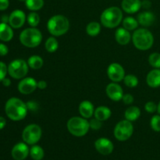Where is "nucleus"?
I'll return each instance as SVG.
<instances>
[{"label":"nucleus","mask_w":160,"mask_h":160,"mask_svg":"<svg viewBox=\"0 0 160 160\" xmlns=\"http://www.w3.org/2000/svg\"><path fill=\"white\" fill-rule=\"evenodd\" d=\"M28 106L21 99L12 97L6 103L5 111L10 120L13 121H20L23 120L28 114Z\"/></svg>","instance_id":"f257e3e1"},{"label":"nucleus","mask_w":160,"mask_h":160,"mask_svg":"<svg viewBox=\"0 0 160 160\" xmlns=\"http://www.w3.org/2000/svg\"><path fill=\"white\" fill-rule=\"evenodd\" d=\"M132 42L138 49L146 51L153 45L154 37L150 31L145 28H140L136 30L133 34Z\"/></svg>","instance_id":"f03ea898"},{"label":"nucleus","mask_w":160,"mask_h":160,"mask_svg":"<svg viewBox=\"0 0 160 160\" xmlns=\"http://www.w3.org/2000/svg\"><path fill=\"white\" fill-rule=\"evenodd\" d=\"M70 22L63 15H55L48 20L47 23L48 31L52 35L59 37L68 31Z\"/></svg>","instance_id":"7ed1b4c3"},{"label":"nucleus","mask_w":160,"mask_h":160,"mask_svg":"<svg viewBox=\"0 0 160 160\" xmlns=\"http://www.w3.org/2000/svg\"><path fill=\"white\" fill-rule=\"evenodd\" d=\"M100 20L102 24L106 28H117L123 20V12L117 6L109 7L101 14Z\"/></svg>","instance_id":"20e7f679"},{"label":"nucleus","mask_w":160,"mask_h":160,"mask_svg":"<svg viewBox=\"0 0 160 160\" xmlns=\"http://www.w3.org/2000/svg\"><path fill=\"white\" fill-rule=\"evenodd\" d=\"M67 130L75 137H83L90 129L89 122L84 117H73L67 121Z\"/></svg>","instance_id":"39448f33"},{"label":"nucleus","mask_w":160,"mask_h":160,"mask_svg":"<svg viewBox=\"0 0 160 160\" xmlns=\"http://www.w3.org/2000/svg\"><path fill=\"white\" fill-rule=\"evenodd\" d=\"M42 41V32L35 28H27L20 34V43L28 48H35L38 46Z\"/></svg>","instance_id":"423d86ee"},{"label":"nucleus","mask_w":160,"mask_h":160,"mask_svg":"<svg viewBox=\"0 0 160 160\" xmlns=\"http://www.w3.org/2000/svg\"><path fill=\"white\" fill-rule=\"evenodd\" d=\"M28 62L23 59H14L8 66V73L14 79H23L28 74Z\"/></svg>","instance_id":"0eeeda50"},{"label":"nucleus","mask_w":160,"mask_h":160,"mask_svg":"<svg viewBox=\"0 0 160 160\" xmlns=\"http://www.w3.org/2000/svg\"><path fill=\"white\" fill-rule=\"evenodd\" d=\"M42 131L40 126L32 123L27 126L23 129L22 132V138L23 142L28 145H34L39 142L42 138Z\"/></svg>","instance_id":"6e6552de"},{"label":"nucleus","mask_w":160,"mask_h":160,"mask_svg":"<svg viewBox=\"0 0 160 160\" xmlns=\"http://www.w3.org/2000/svg\"><path fill=\"white\" fill-rule=\"evenodd\" d=\"M134 132V126L128 120H121L116 125L114 128V136L120 142L128 140Z\"/></svg>","instance_id":"1a4fd4ad"},{"label":"nucleus","mask_w":160,"mask_h":160,"mask_svg":"<svg viewBox=\"0 0 160 160\" xmlns=\"http://www.w3.org/2000/svg\"><path fill=\"white\" fill-rule=\"evenodd\" d=\"M107 74L109 79L113 82H120L125 77V70L120 64L113 62L108 67Z\"/></svg>","instance_id":"9d476101"},{"label":"nucleus","mask_w":160,"mask_h":160,"mask_svg":"<svg viewBox=\"0 0 160 160\" xmlns=\"http://www.w3.org/2000/svg\"><path fill=\"white\" fill-rule=\"evenodd\" d=\"M38 88V82L33 78H23L18 84V91L23 95L33 93Z\"/></svg>","instance_id":"9b49d317"},{"label":"nucleus","mask_w":160,"mask_h":160,"mask_svg":"<svg viewBox=\"0 0 160 160\" xmlns=\"http://www.w3.org/2000/svg\"><path fill=\"white\" fill-rule=\"evenodd\" d=\"M95 149L103 156H108L111 154L113 151V144L109 139L106 138H101L95 141Z\"/></svg>","instance_id":"f8f14e48"},{"label":"nucleus","mask_w":160,"mask_h":160,"mask_svg":"<svg viewBox=\"0 0 160 160\" xmlns=\"http://www.w3.org/2000/svg\"><path fill=\"white\" fill-rule=\"evenodd\" d=\"M106 95L112 101L118 102L122 100L123 97V91L121 86L119 85L117 83H110L106 86Z\"/></svg>","instance_id":"ddd939ff"},{"label":"nucleus","mask_w":160,"mask_h":160,"mask_svg":"<svg viewBox=\"0 0 160 160\" xmlns=\"http://www.w3.org/2000/svg\"><path fill=\"white\" fill-rule=\"evenodd\" d=\"M26 15L24 12L20 9H16L12 11L9 17V23L12 28H20L25 23Z\"/></svg>","instance_id":"4468645a"},{"label":"nucleus","mask_w":160,"mask_h":160,"mask_svg":"<svg viewBox=\"0 0 160 160\" xmlns=\"http://www.w3.org/2000/svg\"><path fill=\"white\" fill-rule=\"evenodd\" d=\"M30 154V149L28 144L20 142L15 145L12 148L11 155L15 160H24Z\"/></svg>","instance_id":"2eb2a0df"},{"label":"nucleus","mask_w":160,"mask_h":160,"mask_svg":"<svg viewBox=\"0 0 160 160\" xmlns=\"http://www.w3.org/2000/svg\"><path fill=\"white\" fill-rule=\"evenodd\" d=\"M121 7L127 13H135L142 8V2L141 0H123Z\"/></svg>","instance_id":"dca6fc26"},{"label":"nucleus","mask_w":160,"mask_h":160,"mask_svg":"<svg viewBox=\"0 0 160 160\" xmlns=\"http://www.w3.org/2000/svg\"><path fill=\"white\" fill-rule=\"evenodd\" d=\"M116 41L118 44L121 45H126L130 42L132 36L130 34V31L125 29L124 28H120L116 31L115 32Z\"/></svg>","instance_id":"f3484780"},{"label":"nucleus","mask_w":160,"mask_h":160,"mask_svg":"<svg viewBox=\"0 0 160 160\" xmlns=\"http://www.w3.org/2000/svg\"><path fill=\"white\" fill-rule=\"evenodd\" d=\"M146 82L147 84L152 88L160 87V69L155 68L151 70L147 74Z\"/></svg>","instance_id":"a211bd4d"},{"label":"nucleus","mask_w":160,"mask_h":160,"mask_svg":"<svg viewBox=\"0 0 160 160\" xmlns=\"http://www.w3.org/2000/svg\"><path fill=\"white\" fill-rule=\"evenodd\" d=\"M156 20L154 14L149 11L142 12L138 15V22L143 27H150L153 24Z\"/></svg>","instance_id":"6ab92c4d"},{"label":"nucleus","mask_w":160,"mask_h":160,"mask_svg":"<svg viewBox=\"0 0 160 160\" xmlns=\"http://www.w3.org/2000/svg\"><path fill=\"white\" fill-rule=\"evenodd\" d=\"M79 112L84 118H91L95 112L93 104L89 101L81 102L79 105Z\"/></svg>","instance_id":"aec40b11"},{"label":"nucleus","mask_w":160,"mask_h":160,"mask_svg":"<svg viewBox=\"0 0 160 160\" xmlns=\"http://www.w3.org/2000/svg\"><path fill=\"white\" fill-rule=\"evenodd\" d=\"M13 38V31L10 25L6 23H0V40L9 42Z\"/></svg>","instance_id":"412c9836"},{"label":"nucleus","mask_w":160,"mask_h":160,"mask_svg":"<svg viewBox=\"0 0 160 160\" xmlns=\"http://www.w3.org/2000/svg\"><path fill=\"white\" fill-rule=\"evenodd\" d=\"M111 114L112 112H111L110 109L106 106H99L96 108V109H95V112H94L95 118L102 122L107 120L111 117Z\"/></svg>","instance_id":"4be33fe9"},{"label":"nucleus","mask_w":160,"mask_h":160,"mask_svg":"<svg viewBox=\"0 0 160 160\" xmlns=\"http://www.w3.org/2000/svg\"><path fill=\"white\" fill-rule=\"evenodd\" d=\"M125 118L129 121H135L140 117L141 110L137 106H130L125 111Z\"/></svg>","instance_id":"5701e85b"},{"label":"nucleus","mask_w":160,"mask_h":160,"mask_svg":"<svg viewBox=\"0 0 160 160\" xmlns=\"http://www.w3.org/2000/svg\"><path fill=\"white\" fill-rule=\"evenodd\" d=\"M100 31H101V25L98 22H90L86 27V32L89 36H92V37L97 36L99 34Z\"/></svg>","instance_id":"b1692460"},{"label":"nucleus","mask_w":160,"mask_h":160,"mask_svg":"<svg viewBox=\"0 0 160 160\" xmlns=\"http://www.w3.org/2000/svg\"><path fill=\"white\" fill-rule=\"evenodd\" d=\"M28 64L29 67H31L33 70H39L43 66L44 61L41 56H32L28 59Z\"/></svg>","instance_id":"393cba45"},{"label":"nucleus","mask_w":160,"mask_h":160,"mask_svg":"<svg viewBox=\"0 0 160 160\" xmlns=\"http://www.w3.org/2000/svg\"><path fill=\"white\" fill-rule=\"evenodd\" d=\"M31 157L34 160H42L45 156L43 148L39 145H33L30 150Z\"/></svg>","instance_id":"a878e982"},{"label":"nucleus","mask_w":160,"mask_h":160,"mask_svg":"<svg viewBox=\"0 0 160 160\" xmlns=\"http://www.w3.org/2000/svg\"><path fill=\"white\" fill-rule=\"evenodd\" d=\"M123 26L128 31H134L138 26V22L134 17H128L123 20Z\"/></svg>","instance_id":"bb28decb"},{"label":"nucleus","mask_w":160,"mask_h":160,"mask_svg":"<svg viewBox=\"0 0 160 160\" xmlns=\"http://www.w3.org/2000/svg\"><path fill=\"white\" fill-rule=\"evenodd\" d=\"M27 8L31 11H37L44 6V0H26Z\"/></svg>","instance_id":"cd10ccee"},{"label":"nucleus","mask_w":160,"mask_h":160,"mask_svg":"<svg viewBox=\"0 0 160 160\" xmlns=\"http://www.w3.org/2000/svg\"><path fill=\"white\" fill-rule=\"evenodd\" d=\"M45 49H46L47 52H55L58 49L59 44H58V42L56 39V38L50 37L48 38L46 40V42H45Z\"/></svg>","instance_id":"c85d7f7f"},{"label":"nucleus","mask_w":160,"mask_h":160,"mask_svg":"<svg viewBox=\"0 0 160 160\" xmlns=\"http://www.w3.org/2000/svg\"><path fill=\"white\" fill-rule=\"evenodd\" d=\"M125 85L128 86V88H135L138 84V79L136 76L133 74L126 75L123 78Z\"/></svg>","instance_id":"c756f323"},{"label":"nucleus","mask_w":160,"mask_h":160,"mask_svg":"<svg viewBox=\"0 0 160 160\" xmlns=\"http://www.w3.org/2000/svg\"><path fill=\"white\" fill-rule=\"evenodd\" d=\"M27 20H28V23L31 28H35L40 23V17L35 12H31V13L28 14Z\"/></svg>","instance_id":"7c9ffc66"},{"label":"nucleus","mask_w":160,"mask_h":160,"mask_svg":"<svg viewBox=\"0 0 160 160\" xmlns=\"http://www.w3.org/2000/svg\"><path fill=\"white\" fill-rule=\"evenodd\" d=\"M148 62L154 68L160 69V53H152L148 57Z\"/></svg>","instance_id":"2f4dec72"},{"label":"nucleus","mask_w":160,"mask_h":160,"mask_svg":"<svg viewBox=\"0 0 160 160\" xmlns=\"http://www.w3.org/2000/svg\"><path fill=\"white\" fill-rule=\"evenodd\" d=\"M152 129L156 132H160V115H155L150 121Z\"/></svg>","instance_id":"473e14b6"},{"label":"nucleus","mask_w":160,"mask_h":160,"mask_svg":"<svg viewBox=\"0 0 160 160\" xmlns=\"http://www.w3.org/2000/svg\"><path fill=\"white\" fill-rule=\"evenodd\" d=\"M145 109L148 113H154L157 111V105L154 102H148L145 105Z\"/></svg>","instance_id":"72a5a7b5"},{"label":"nucleus","mask_w":160,"mask_h":160,"mask_svg":"<svg viewBox=\"0 0 160 160\" xmlns=\"http://www.w3.org/2000/svg\"><path fill=\"white\" fill-rule=\"evenodd\" d=\"M89 125H90V128H92V130H95V131H97V130H99L102 128V123L95 117L94 119L91 120V121L89 122Z\"/></svg>","instance_id":"f704fd0d"},{"label":"nucleus","mask_w":160,"mask_h":160,"mask_svg":"<svg viewBox=\"0 0 160 160\" xmlns=\"http://www.w3.org/2000/svg\"><path fill=\"white\" fill-rule=\"evenodd\" d=\"M8 73V67L3 62H0V81L6 78Z\"/></svg>","instance_id":"c9c22d12"},{"label":"nucleus","mask_w":160,"mask_h":160,"mask_svg":"<svg viewBox=\"0 0 160 160\" xmlns=\"http://www.w3.org/2000/svg\"><path fill=\"white\" fill-rule=\"evenodd\" d=\"M122 100L126 105H131L134 102V97L131 94H126V95H123Z\"/></svg>","instance_id":"e433bc0d"},{"label":"nucleus","mask_w":160,"mask_h":160,"mask_svg":"<svg viewBox=\"0 0 160 160\" xmlns=\"http://www.w3.org/2000/svg\"><path fill=\"white\" fill-rule=\"evenodd\" d=\"M9 52V48L7 45L3 43H0V56H5Z\"/></svg>","instance_id":"4c0bfd02"},{"label":"nucleus","mask_w":160,"mask_h":160,"mask_svg":"<svg viewBox=\"0 0 160 160\" xmlns=\"http://www.w3.org/2000/svg\"><path fill=\"white\" fill-rule=\"evenodd\" d=\"M9 6V0H0V10H6Z\"/></svg>","instance_id":"58836bf2"},{"label":"nucleus","mask_w":160,"mask_h":160,"mask_svg":"<svg viewBox=\"0 0 160 160\" xmlns=\"http://www.w3.org/2000/svg\"><path fill=\"white\" fill-rule=\"evenodd\" d=\"M27 106H28V109H31V110L32 111L35 110L38 108L37 103H35L34 102H28L27 103Z\"/></svg>","instance_id":"ea45409f"},{"label":"nucleus","mask_w":160,"mask_h":160,"mask_svg":"<svg viewBox=\"0 0 160 160\" xmlns=\"http://www.w3.org/2000/svg\"><path fill=\"white\" fill-rule=\"evenodd\" d=\"M38 88L39 89H42V90L45 89L47 88V82L45 81H43V80L38 81Z\"/></svg>","instance_id":"a19ab883"},{"label":"nucleus","mask_w":160,"mask_h":160,"mask_svg":"<svg viewBox=\"0 0 160 160\" xmlns=\"http://www.w3.org/2000/svg\"><path fill=\"white\" fill-rule=\"evenodd\" d=\"M142 7L144 9H149L151 7V2L148 0H143V2H142Z\"/></svg>","instance_id":"79ce46f5"},{"label":"nucleus","mask_w":160,"mask_h":160,"mask_svg":"<svg viewBox=\"0 0 160 160\" xmlns=\"http://www.w3.org/2000/svg\"><path fill=\"white\" fill-rule=\"evenodd\" d=\"M6 120L4 117H0V130H2L6 127Z\"/></svg>","instance_id":"37998d69"},{"label":"nucleus","mask_w":160,"mask_h":160,"mask_svg":"<svg viewBox=\"0 0 160 160\" xmlns=\"http://www.w3.org/2000/svg\"><path fill=\"white\" fill-rule=\"evenodd\" d=\"M2 84L5 86V87H9V86L11 85V81L9 79V78H5L2 81Z\"/></svg>","instance_id":"c03bdc74"},{"label":"nucleus","mask_w":160,"mask_h":160,"mask_svg":"<svg viewBox=\"0 0 160 160\" xmlns=\"http://www.w3.org/2000/svg\"><path fill=\"white\" fill-rule=\"evenodd\" d=\"M9 16L2 15V18H1L2 22V23H9Z\"/></svg>","instance_id":"a18cd8bd"},{"label":"nucleus","mask_w":160,"mask_h":160,"mask_svg":"<svg viewBox=\"0 0 160 160\" xmlns=\"http://www.w3.org/2000/svg\"><path fill=\"white\" fill-rule=\"evenodd\" d=\"M157 112L159 113V115H160V101L159 102V104L157 105Z\"/></svg>","instance_id":"49530a36"},{"label":"nucleus","mask_w":160,"mask_h":160,"mask_svg":"<svg viewBox=\"0 0 160 160\" xmlns=\"http://www.w3.org/2000/svg\"><path fill=\"white\" fill-rule=\"evenodd\" d=\"M19 1H20V2H26V0H19Z\"/></svg>","instance_id":"de8ad7c7"}]
</instances>
